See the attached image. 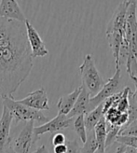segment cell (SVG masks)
Listing matches in <instances>:
<instances>
[{"mask_svg":"<svg viewBox=\"0 0 137 153\" xmlns=\"http://www.w3.org/2000/svg\"><path fill=\"white\" fill-rule=\"evenodd\" d=\"M131 89L129 87H126L123 89V94L121 95L120 99L118 100L116 108L120 113H126L129 109V94H130Z\"/></svg>","mask_w":137,"mask_h":153,"instance_id":"d6986e66","label":"cell"},{"mask_svg":"<svg viewBox=\"0 0 137 153\" xmlns=\"http://www.w3.org/2000/svg\"><path fill=\"white\" fill-rule=\"evenodd\" d=\"M94 153H108V152H106V150H101V149H97V150Z\"/></svg>","mask_w":137,"mask_h":153,"instance_id":"f1b7e54d","label":"cell"},{"mask_svg":"<svg viewBox=\"0 0 137 153\" xmlns=\"http://www.w3.org/2000/svg\"><path fill=\"white\" fill-rule=\"evenodd\" d=\"M66 142V138L64 134H61V133H57L54 135L52 136L51 138V143H52V146L55 147L58 146V145H64Z\"/></svg>","mask_w":137,"mask_h":153,"instance_id":"603a6c76","label":"cell"},{"mask_svg":"<svg viewBox=\"0 0 137 153\" xmlns=\"http://www.w3.org/2000/svg\"><path fill=\"white\" fill-rule=\"evenodd\" d=\"M0 17L20 22L22 24H24V22L27 20L18 2L14 0H1L0 1Z\"/></svg>","mask_w":137,"mask_h":153,"instance_id":"30bf717a","label":"cell"},{"mask_svg":"<svg viewBox=\"0 0 137 153\" xmlns=\"http://www.w3.org/2000/svg\"><path fill=\"white\" fill-rule=\"evenodd\" d=\"M78 69L82 80V86L86 89L90 97L95 96L104 87V81L96 68L93 56L87 54Z\"/></svg>","mask_w":137,"mask_h":153,"instance_id":"3957f363","label":"cell"},{"mask_svg":"<svg viewBox=\"0 0 137 153\" xmlns=\"http://www.w3.org/2000/svg\"><path fill=\"white\" fill-rule=\"evenodd\" d=\"M133 98L135 104L137 105V85H136V84H135V91H134V93H133Z\"/></svg>","mask_w":137,"mask_h":153,"instance_id":"83f0119b","label":"cell"},{"mask_svg":"<svg viewBox=\"0 0 137 153\" xmlns=\"http://www.w3.org/2000/svg\"><path fill=\"white\" fill-rule=\"evenodd\" d=\"M24 25L26 29V36L29 47L31 49L32 52V57L36 58V57H44L49 54V51L46 48V45L42 38L40 37L39 32L36 31V29L31 25L28 20L24 22Z\"/></svg>","mask_w":137,"mask_h":153,"instance_id":"ba28073f","label":"cell"},{"mask_svg":"<svg viewBox=\"0 0 137 153\" xmlns=\"http://www.w3.org/2000/svg\"><path fill=\"white\" fill-rule=\"evenodd\" d=\"M33 153H50L49 151V149H47V147L45 146V145H42L39 148H37L36 151H34Z\"/></svg>","mask_w":137,"mask_h":153,"instance_id":"484cf974","label":"cell"},{"mask_svg":"<svg viewBox=\"0 0 137 153\" xmlns=\"http://www.w3.org/2000/svg\"><path fill=\"white\" fill-rule=\"evenodd\" d=\"M72 119H68L64 115L58 114L57 116L46 123H43L40 126L34 127V143L40 138V136L47 133H57L62 131L68 127H70Z\"/></svg>","mask_w":137,"mask_h":153,"instance_id":"52a82bcc","label":"cell"},{"mask_svg":"<svg viewBox=\"0 0 137 153\" xmlns=\"http://www.w3.org/2000/svg\"><path fill=\"white\" fill-rule=\"evenodd\" d=\"M90 95L86 91V89L81 85V91L76 101L72 110L67 115L68 119H73L75 117L80 116V115H85L89 112V104H90Z\"/></svg>","mask_w":137,"mask_h":153,"instance_id":"7c38bea8","label":"cell"},{"mask_svg":"<svg viewBox=\"0 0 137 153\" xmlns=\"http://www.w3.org/2000/svg\"><path fill=\"white\" fill-rule=\"evenodd\" d=\"M53 152L54 153H65L66 152V146L64 145H58V146L53 147Z\"/></svg>","mask_w":137,"mask_h":153,"instance_id":"d4e9b609","label":"cell"},{"mask_svg":"<svg viewBox=\"0 0 137 153\" xmlns=\"http://www.w3.org/2000/svg\"><path fill=\"white\" fill-rule=\"evenodd\" d=\"M12 121V115L6 106H3L2 114L0 117V153L5 152L6 148L11 141L10 134Z\"/></svg>","mask_w":137,"mask_h":153,"instance_id":"8fae6325","label":"cell"},{"mask_svg":"<svg viewBox=\"0 0 137 153\" xmlns=\"http://www.w3.org/2000/svg\"><path fill=\"white\" fill-rule=\"evenodd\" d=\"M74 130L76 134L79 137L81 142L84 144L87 140V131L84 121V115H80V116L76 117L74 120Z\"/></svg>","mask_w":137,"mask_h":153,"instance_id":"e0dca14e","label":"cell"},{"mask_svg":"<svg viewBox=\"0 0 137 153\" xmlns=\"http://www.w3.org/2000/svg\"><path fill=\"white\" fill-rule=\"evenodd\" d=\"M98 149V144L95 139L93 131L87 133V140L80 149V153H94Z\"/></svg>","mask_w":137,"mask_h":153,"instance_id":"ac0fdd59","label":"cell"},{"mask_svg":"<svg viewBox=\"0 0 137 153\" xmlns=\"http://www.w3.org/2000/svg\"><path fill=\"white\" fill-rule=\"evenodd\" d=\"M4 153H16L14 150H13V149L11 148V146H10V145L7 146V148H6V149H5V152Z\"/></svg>","mask_w":137,"mask_h":153,"instance_id":"4316f807","label":"cell"},{"mask_svg":"<svg viewBox=\"0 0 137 153\" xmlns=\"http://www.w3.org/2000/svg\"><path fill=\"white\" fill-rule=\"evenodd\" d=\"M3 106H6L12 115V119L15 122L20 121H39L46 123L49 121L48 117H46L41 111H37L20 104L16 99L12 97H6L3 99Z\"/></svg>","mask_w":137,"mask_h":153,"instance_id":"277c9868","label":"cell"},{"mask_svg":"<svg viewBox=\"0 0 137 153\" xmlns=\"http://www.w3.org/2000/svg\"><path fill=\"white\" fill-rule=\"evenodd\" d=\"M128 45H129V55L128 56H133L137 66V29H135L133 33L132 34Z\"/></svg>","mask_w":137,"mask_h":153,"instance_id":"ffe728a7","label":"cell"},{"mask_svg":"<svg viewBox=\"0 0 137 153\" xmlns=\"http://www.w3.org/2000/svg\"><path fill=\"white\" fill-rule=\"evenodd\" d=\"M66 152L65 153H80L81 148L77 140H66Z\"/></svg>","mask_w":137,"mask_h":153,"instance_id":"7402d4cb","label":"cell"},{"mask_svg":"<svg viewBox=\"0 0 137 153\" xmlns=\"http://www.w3.org/2000/svg\"><path fill=\"white\" fill-rule=\"evenodd\" d=\"M131 0L121 1L114 12L111 20L106 27V37H107L109 47L112 50L113 57L115 59L116 67L120 66L119 51L123 38L125 36V22L126 11Z\"/></svg>","mask_w":137,"mask_h":153,"instance_id":"7a4b0ae2","label":"cell"},{"mask_svg":"<svg viewBox=\"0 0 137 153\" xmlns=\"http://www.w3.org/2000/svg\"><path fill=\"white\" fill-rule=\"evenodd\" d=\"M33 65L24 24L0 17V99L12 97Z\"/></svg>","mask_w":137,"mask_h":153,"instance_id":"6da1fadb","label":"cell"},{"mask_svg":"<svg viewBox=\"0 0 137 153\" xmlns=\"http://www.w3.org/2000/svg\"><path fill=\"white\" fill-rule=\"evenodd\" d=\"M93 133L95 135V139L98 144V149L101 150H105V138H106V121L103 117L97 125L95 126Z\"/></svg>","mask_w":137,"mask_h":153,"instance_id":"9a60e30c","label":"cell"},{"mask_svg":"<svg viewBox=\"0 0 137 153\" xmlns=\"http://www.w3.org/2000/svg\"><path fill=\"white\" fill-rule=\"evenodd\" d=\"M120 129L121 128L117 125L110 124L108 122H106V138H105V145H104L105 150L117 141Z\"/></svg>","mask_w":137,"mask_h":153,"instance_id":"2e32d148","label":"cell"},{"mask_svg":"<svg viewBox=\"0 0 137 153\" xmlns=\"http://www.w3.org/2000/svg\"><path fill=\"white\" fill-rule=\"evenodd\" d=\"M120 80H121V69L119 66V67H116L115 74L107 81L104 82V85L101 89V91L95 96L90 97V104H89V112L94 109L100 104H102L105 99H107L108 97L117 94L120 86Z\"/></svg>","mask_w":137,"mask_h":153,"instance_id":"5b68a950","label":"cell"},{"mask_svg":"<svg viewBox=\"0 0 137 153\" xmlns=\"http://www.w3.org/2000/svg\"><path fill=\"white\" fill-rule=\"evenodd\" d=\"M80 91H81V86L74 90L72 93L60 97L57 102L58 114L67 116V115L70 113V111L72 110L73 106L80 94Z\"/></svg>","mask_w":137,"mask_h":153,"instance_id":"4fadbf2b","label":"cell"},{"mask_svg":"<svg viewBox=\"0 0 137 153\" xmlns=\"http://www.w3.org/2000/svg\"><path fill=\"white\" fill-rule=\"evenodd\" d=\"M17 101L20 104L37 111L50 109L48 94L44 88L32 91V93H30L24 99H21V100H17Z\"/></svg>","mask_w":137,"mask_h":153,"instance_id":"9c48e42d","label":"cell"},{"mask_svg":"<svg viewBox=\"0 0 137 153\" xmlns=\"http://www.w3.org/2000/svg\"><path fill=\"white\" fill-rule=\"evenodd\" d=\"M118 136H132L137 137V120L131 122L125 128L120 129Z\"/></svg>","mask_w":137,"mask_h":153,"instance_id":"44dd1931","label":"cell"},{"mask_svg":"<svg viewBox=\"0 0 137 153\" xmlns=\"http://www.w3.org/2000/svg\"><path fill=\"white\" fill-rule=\"evenodd\" d=\"M115 153H137V149L132 147L126 146V145H119L117 148Z\"/></svg>","mask_w":137,"mask_h":153,"instance_id":"cb8c5ba5","label":"cell"},{"mask_svg":"<svg viewBox=\"0 0 137 153\" xmlns=\"http://www.w3.org/2000/svg\"><path fill=\"white\" fill-rule=\"evenodd\" d=\"M103 117H104L103 104H100L98 106H96L94 109L86 113L84 115V121H85L87 133L93 132L95 128V126L99 122V120H100Z\"/></svg>","mask_w":137,"mask_h":153,"instance_id":"5bb4252c","label":"cell"},{"mask_svg":"<svg viewBox=\"0 0 137 153\" xmlns=\"http://www.w3.org/2000/svg\"><path fill=\"white\" fill-rule=\"evenodd\" d=\"M34 121H27L19 134L10 141V146L16 153H30L34 144Z\"/></svg>","mask_w":137,"mask_h":153,"instance_id":"8992f818","label":"cell"}]
</instances>
